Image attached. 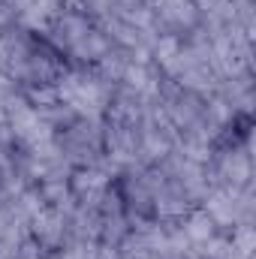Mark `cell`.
<instances>
[{
  "instance_id": "cell-1",
  "label": "cell",
  "mask_w": 256,
  "mask_h": 259,
  "mask_svg": "<svg viewBox=\"0 0 256 259\" xmlns=\"http://www.w3.org/2000/svg\"><path fill=\"white\" fill-rule=\"evenodd\" d=\"M250 130H253V118H250V112H235V115H232V121L223 127L220 139H217V145H223V142H226V148L235 154L241 145H247Z\"/></svg>"
}]
</instances>
